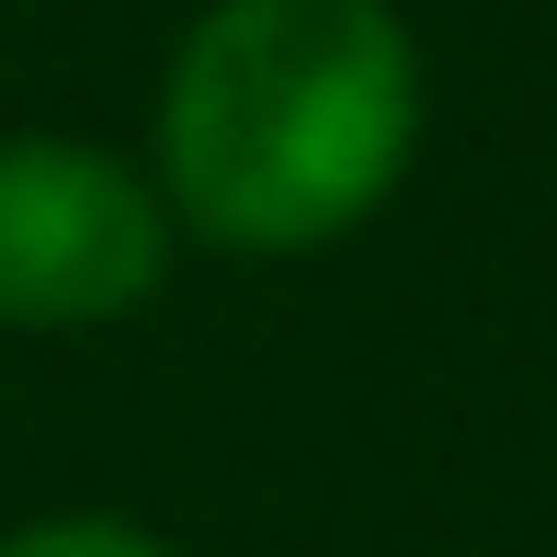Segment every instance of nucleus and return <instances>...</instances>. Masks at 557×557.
Masks as SVG:
<instances>
[{
  "instance_id": "3",
  "label": "nucleus",
  "mask_w": 557,
  "mask_h": 557,
  "mask_svg": "<svg viewBox=\"0 0 557 557\" xmlns=\"http://www.w3.org/2000/svg\"><path fill=\"white\" fill-rule=\"evenodd\" d=\"M0 557H171V546L148 523H125V512H58V523L0 535Z\"/></svg>"
},
{
  "instance_id": "2",
  "label": "nucleus",
  "mask_w": 557,
  "mask_h": 557,
  "mask_svg": "<svg viewBox=\"0 0 557 557\" xmlns=\"http://www.w3.org/2000/svg\"><path fill=\"white\" fill-rule=\"evenodd\" d=\"M171 273L160 183L81 137H0V331H103Z\"/></svg>"
},
{
  "instance_id": "1",
  "label": "nucleus",
  "mask_w": 557,
  "mask_h": 557,
  "mask_svg": "<svg viewBox=\"0 0 557 557\" xmlns=\"http://www.w3.org/2000/svg\"><path fill=\"white\" fill-rule=\"evenodd\" d=\"M421 137V46L387 0H206L160 81L171 227L285 262L398 194Z\"/></svg>"
}]
</instances>
